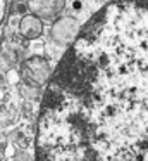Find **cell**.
<instances>
[{"mask_svg":"<svg viewBox=\"0 0 148 161\" xmlns=\"http://www.w3.org/2000/svg\"><path fill=\"white\" fill-rule=\"evenodd\" d=\"M38 159L148 161V0L83 26L45 92Z\"/></svg>","mask_w":148,"mask_h":161,"instance_id":"1","label":"cell"},{"mask_svg":"<svg viewBox=\"0 0 148 161\" xmlns=\"http://www.w3.org/2000/svg\"><path fill=\"white\" fill-rule=\"evenodd\" d=\"M21 33H23L26 38L29 40H34L41 35L43 31V25H41V19L38 16H33V14H24L23 19H21Z\"/></svg>","mask_w":148,"mask_h":161,"instance_id":"2","label":"cell"},{"mask_svg":"<svg viewBox=\"0 0 148 161\" xmlns=\"http://www.w3.org/2000/svg\"><path fill=\"white\" fill-rule=\"evenodd\" d=\"M71 5H72V11H76V12H79L83 9V2H81V0H72Z\"/></svg>","mask_w":148,"mask_h":161,"instance_id":"3","label":"cell"},{"mask_svg":"<svg viewBox=\"0 0 148 161\" xmlns=\"http://www.w3.org/2000/svg\"><path fill=\"white\" fill-rule=\"evenodd\" d=\"M17 12H19V14H26V12H28V5L26 4H24V2H21V4L19 5H17Z\"/></svg>","mask_w":148,"mask_h":161,"instance_id":"4","label":"cell"}]
</instances>
